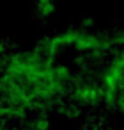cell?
Masks as SVG:
<instances>
[{
    "mask_svg": "<svg viewBox=\"0 0 124 130\" xmlns=\"http://www.w3.org/2000/svg\"><path fill=\"white\" fill-rule=\"evenodd\" d=\"M53 54L44 45L18 52L4 59L0 68V103L4 116L21 118L29 109L50 103L69 91L71 75L64 66L53 64Z\"/></svg>",
    "mask_w": 124,
    "mask_h": 130,
    "instance_id": "6da1fadb",
    "label": "cell"
},
{
    "mask_svg": "<svg viewBox=\"0 0 124 130\" xmlns=\"http://www.w3.org/2000/svg\"><path fill=\"white\" fill-rule=\"evenodd\" d=\"M4 116V110H2V103H0V118Z\"/></svg>",
    "mask_w": 124,
    "mask_h": 130,
    "instance_id": "7a4b0ae2",
    "label": "cell"
}]
</instances>
